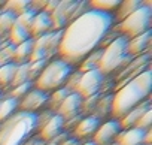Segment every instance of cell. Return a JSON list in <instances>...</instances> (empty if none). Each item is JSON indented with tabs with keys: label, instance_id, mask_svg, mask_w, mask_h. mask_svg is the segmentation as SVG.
<instances>
[{
	"label": "cell",
	"instance_id": "6da1fadb",
	"mask_svg": "<svg viewBox=\"0 0 152 145\" xmlns=\"http://www.w3.org/2000/svg\"><path fill=\"white\" fill-rule=\"evenodd\" d=\"M113 23V14L99 12L88 8V11L72 20L63 30L57 49L58 58L73 67L78 66L88 54L100 46Z\"/></svg>",
	"mask_w": 152,
	"mask_h": 145
},
{
	"label": "cell",
	"instance_id": "7a4b0ae2",
	"mask_svg": "<svg viewBox=\"0 0 152 145\" xmlns=\"http://www.w3.org/2000/svg\"><path fill=\"white\" fill-rule=\"evenodd\" d=\"M34 132H39V114L18 111L0 123V145H26Z\"/></svg>",
	"mask_w": 152,
	"mask_h": 145
},
{
	"label": "cell",
	"instance_id": "3957f363",
	"mask_svg": "<svg viewBox=\"0 0 152 145\" xmlns=\"http://www.w3.org/2000/svg\"><path fill=\"white\" fill-rule=\"evenodd\" d=\"M75 67L60 58L49 60L43 70L40 72V75L33 81V87L36 90H40L43 93H52L54 90L64 87L69 77L73 74Z\"/></svg>",
	"mask_w": 152,
	"mask_h": 145
},
{
	"label": "cell",
	"instance_id": "277c9868",
	"mask_svg": "<svg viewBox=\"0 0 152 145\" xmlns=\"http://www.w3.org/2000/svg\"><path fill=\"white\" fill-rule=\"evenodd\" d=\"M148 97L139 90V87L131 79L130 82L124 84L113 96L110 103V114L115 120H121L124 115H127L134 106H137L140 102L146 100Z\"/></svg>",
	"mask_w": 152,
	"mask_h": 145
},
{
	"label": "cell",
	"instance_id": "5b68a950",
	"mask_svg": "<svg viewBox=\"0 0 152 145\" xmlns=\"http://www.w3.org/2000/svg\"><path fill=\"white\" fill-rule=\"evenodd\" d=\"M127 46H128V39L124 36H118L106 48H103L100 63H99V70L103 75L112 74V72H115L118 67H121L124 63L130 60Z\"/></svg>",
	"mask_w": 152,
	"mask_h": 145
},
{
	"label": "cell",
	"instance_id": "8992f818",
	"mask_svg": "<svg viewBox=\"0 0 152 145\" xmlns=\"http://www.w3.org/2000/svg\"><path fill=\"white\" fill-rule=\"evenodd\" d=\"M151 20H152V8L151 3H145L136 9L131 15H128L125 20H122L118 26L121 36L131 39L136 38L148 30H151Z\"/></svg>",
	"mask_w": 152,
	"mask_h": 145
},
{
	"label": "cell",
	"instance_id": "52a82bcc",
	"mask_svg": "<svg viewBox=\"0 0 152 145\" xmlns=\"http://www.w3.org/2000/svg\"><path fill=\"white\" fill-rule=\"evenodd\" d=\"M104 75L99 69H93V70H87V72H81V78L78 81V85L75 88V93H78L82 99L96 96L103 84V78Z\"/></svg>",
	"mask_w": 152,
	"mask_h": 145
},
{
	"label": "cell",
	"instance_id": "ba28073f",
	"mask_svg": "<svg viewBox=\"0 0 152 145\" xmlns=\"http://www.w3.org/2000/svg\"><path fill=\"white\" fill-rule=\"evenodd\" d=\"M121 132H122V127H121L119 120H115V118L107 120L99 126V129L96 130L93 136V142L96 145H113Z\"/></svg>",
	"mask_w": 152,
	"mask_h": 145
},
{
	"label": "cell",
	"instance_id": "9c48e42d",
	"mask_svg": "<svg viewBox=\"0 0 152 145\" xmlns=\"http://www.w3.org/2000/svg\"><path fill=\"white\" fill-rule=\"evenodd\" d=\"M82 102H84V99H82L78 93L72 91V93L64 99V102L58 106V109H57L54 114H58L64 121H69V120H72V118H75V117H78V115L82 114V112H81V109H82Z\"/></svg>",
	"mask_w": 152,
	"mask_h": 145
},
{
	"label": "cell",
	"instance_id": "30bf717a",
	"mask_svg": "<svg viewBox=\"0 0 152 145\" xmlns=\"http://www.w3.org/2000/svg\"><path fill=\"white\" fill-rule=\"evenodd\" d=\"M48 99L49 94L43 93L40 90L33 88L31 91H28L18 105V111H24V112H37L39 109H42L43 106H48Z\"/></svg>",
	"mask_w": 152,
	"mask_h": 145
},
{
	"label": "cell",
	"instance_id": "8fae6325",
	"mask_svg": "<svg viewBox=\"0 0 152 145\" xmlns=\"http://www.w3.org/2000/svg\"><path fill=\"white\" fill-rule=\"evenodd\" d=\"M64 130V120L58 114H51V117L40 126L39 129V139L42 142H51L55 141L61 132Z\"/></svg>",
	"mask_w": 152,
	"mask_h": 145
},
{
	"label": "cell",
	"instance_id": "7c38bea8",
	"mask_svg": "<svg viewBox=\"0 0 152 145\" xmlns=\"http://www.w3.org/2000/svg\"><path fill=\"white\" fill-rule=\"evenodd\" d=\"M100 124H102L100 123V118H97L96 115L84 117V118H81L78 121V124L73 127V135H75V138L78 139V141L93 138Z\"/></svg>",
	"mask_w": 152,
	"mask_h": 145
},
{
	"label": "cell",
	"instance_id": "4fadbf2b",
	"mask_svg": "<svg viewBox=\"0 0 152 145\" xmlns=\"http://www.w3.org/2000/svg\"><path fill=\"white\" fill-rule=\"evenodd\" d=\"M30 36L33 39L45 35V33H49L52 32V21H51V15L45 11H39L36 12L34 15V20L30 26Z\"/></svg>",
	"mask_w": 152,
	"mask_h": 145
},
{
	"label": "cell",
	"instance_id": "5bb4252c",
	"mask_svg": "<svg viewBox=\"0 0 152 145\" xmlns=\"http://www.w3.org/2000/svg\"><path fill=\"white\" fill-rule=\"evenodd\" d=\"M148 109H151V102H149V99H146V100L140 102L137 106H134V108L127 114V115H124V117L119 120L122 130H127V129L134 127V126H136V123L139 121V118H140V117L148 111Z\"/></svg>",
	"mask_w": 152,
	"mask_h": 145
},
{
	"label": "cell",
	"instance_id": "9a60e30c",
	"mask_svg": "<svg viewBox=\"0 0 152 145\" xmlns=\"http://www.w3.org/2000/svg\"><path fill=\"white\" fill-rule=\"evenodd\" d=\"M145 132L137 127H131L127 130H122L116 138V145H143L145 141Z\"/></svg>",
	"mask_w": 152,
	"mask_h": 145
},
{
	"label": "cell",
	"instance_id": "2e32d148",
	"mask_svg": "<svg viewBox=\"0 0 152 145\" xmlns=\"http://www.w3.org/2000/svg\"><path fill=\"white\" fill-rule=\"evenodd\" d=\"M151 36H152V33H151V30H148V32H145V33H142L136 38L128 39V46L127 48H128L130 57H134V55H139V54L145 52L148 49L149 43H151Z\"/></svg>",
	"mask_w": 152,
	"mask_h": 145
},
{
	"label": "cell",
	"instance_id": "e0dca14e",
	"mask_svg": "<svg viewBox=\"0 0 152 145\" xmlns=\"http://www.w3.org/2000/svg\"><path fill=\"white\" fill-rule=\"evenodd\" d=\"M6 38H8V43H11L12 46H18V45H21L23 42L31 39L30 30L26 29V27H23V26L18 24L17 21H15V24L11 27V30H9V33H8Z\"/></svg>",
	"mask_w": 152,
	"mask_h": 145
},
{
	"label": "cell",
	"instance_id": "ac0fdd59",
	"mask_svg": "<svg viewBox=\"0 0 152 145\" xmlns=\"http://www.w3.org/2000/svg\"><path fill=\"white\" fill-rule=\"evenodd\" d=\"M33 46H34V39H28L26 42H23L21 45L15 46L14 48V63L15 64H24V63H28V58L31 55V51H33Z\"/></svg>",
	"mask_w": 152,
	"mask_h": 145
},
{
	"label": "cell",
	"instance_id": "d6986e66",
	"mask_svg": "<svg viewBox=\"0 0 152 145\" xmlns=\"http://www.w3.org/2000/svg\"><path fill=\"white\" fill-rule=\"evenodd\" d=\"M142 5H143V2H140V0H122L116 9V14H113V18L121 23L128 15H131L136 9H139Z\"/></svg>",
	"mask_w": 152,
	"mask_h": 145
},
{
	"label": "cell",
	"instance_id": "ffe728a7",
	"mask_svg": "<svg viewBox=\"0 0 152 145\" xmlns=\"http://www.w3.org/2000/svg\"><path fill=\"white\" fill-rule=\"evenodd\" d=\"M18 105H20V100H17L11 96L0 99V123L6 121L15 112H18Z\"/></svg>",
	"mask_w": 152,
	"mask_h": 145
},
{
	"label": "cell",
	"instance_id": "44dd1931",
	"mask_svg": "<svg viewBox=\"0 0 152 145\" xmlns=\"http://www.w3.org/2000/svg\"><path fill=\"white\" fill-rule=\"evenodd\" d=\"M119 3H121V0H91V2H88L87 5L93 11L113 14V11L118 9Z\"/></svg>",
	"mask_w": 152,
	"mask_h": 145
},
{
	"label": "cell",
	"instance_id": "7402d4cb",
	"mask_svg": "<svg viewBox=\"0 0 152 145\" xmlns=\"http://www.w3.org/2000/svg\"><path fill=\"white\" fill-rule=\"evenodd\" d=\"M133 81L139 87V90L148 97L149 93H151V88H152V74H151V70L146 69V70L140 72L136 78H133Z\"/></svg>",
	"mask_w": 152,
	"mask_h": 145
},
{
	"label": "cell",
	"instance_id": "603a6c76",
	"mask_svg": "<svg viewBox=\"0 0 152 145\" xmlns=\"http://www.w3.org/2000/svg\"><path fill=\"white\" fill-rule=\"evenodd\" d=\"M72 91H69L66 87H60L57 90H54L52 93H49V99H48V108L51 112H55L58 109V106L64 102V99L70 94Z\"/></svg>",
	"mask_w": 152,
	"mask_h": 145
},
{
	"label": "cell",
	"instance_id": "cb8c5ba5",
	"mask_svg": "<svg viewBox=\"0 0 152 145\" xmlns=\"http://www.w3.org/2000/svg\"><path fill=\"white\" fill-rule=\"evenodd\" d=\"M17 21V15L5 11V9H0V39H3L5 36H8L11 27L15 24Z\"/></svg>",
	"mask_w": 152,
	"mask_h": 145
},
{
	"label": "cell",
	"instance_id": "d4e9b609",
	"mask_svg": "<svg viewBox=\"0 0 152 145\" xmlns=\"http://www.w3.org/2000/svg\"><path fill=\"white\" fill-rule=\"evenodd\" d=\"M102 49H96L91 54H88L79 64V72H87V70H93V69H99V63H100V57H102Z\"/></svg>",
	"mask_w": 152,
	"mask_h": 145
},
{
	"label": "cell",
	"instance_id": "484cf974",
	"mask_svg": "<svg viewBox=\"0 0 152 145\" xmlns=\"http://www.w3.org/2000/svg\"><path fill=\"white\" fill-rule=\"evenodd\" d=\"M17 64L15 63H8L0 66V88L2 87H11V82L14 79V74H15Z\"/></svg>",
	"mask_w": 152,
	"mask_h": 145
},
{
	"label": "cell",
	"instance_id": "4316f807",
	"mask_svg": "<svg viewBox=\"0 0 152 145\" xmlns=\"http://www.w3.org/2000/svg\"><path fill=\"white\" fill-rule=\"evenodd\" d=\"M2 9L9 11L15 15H20L24 11L30 9V0H8V2L3 3Z\"/></svg>",
	"mask_w": 152,
	"mask_h": 145
},
{
	"label": "cell",
	"instance_id": "83f0119b",
	"mask_svg": "<svg viewBox=\"0 0 152 145\" xmlns=\"http://www.w3.org/2000/svg\"><path fill=\"white\" fill-rule=\"evenodd\" d=\"M28 81H30L28 63L17 64L15 74H14V79H12V82H11V88H12V87H17V85H21V84H24V82H28Z\"/></svg>",
	"mask_w": 152,
	"mask_h": 145
},
{
	"label": "cell",
	"instance_id": "f1b7e54d",
	"mask_svg": "<svg viewBox=\"0 0 152 145\" xmlns=\"http://www.w3.org/2000/svg\"><path fill=\"white\" fill-rule=\"evenodd\" d=\"M34 87H33V81H28V82H24V84H21V85H17V87H12V90H11V97H14V99H17V100H21L28 91H31Z\"/></svg>",
	"mask_w": 152,
	"mask_h": 145
},
{
	"label": "cell",
	"instance_id": "f546056e",
	"mask_svg": "<svg viewBox=\"0 0 152 145\" xmlns=\"http://www.w3.org/2000/svg\"><path fill=\"white\" fill-rule=\"evenodd\" d=\"M14 48L11 43H6L0 46V66L8 64V63H14Z\"/></svg>",
	"mask_w": 152,
	"mask_h": 145
},
{
	"label": "cell",
	"instance_id": "4dcf8cb0",
	"mask_svg": "<svg viewBox=\"0 0 152 145\" xmlns=\"http://www.w3.org/2000/svg\"><path fill=\"white\" fill-rule=\"evenodd\" d=\"M49 60H39V61H33V63H28V75H30V81H34L40 72L43 70V67L46 66Z\"/></svg>",
	"mask_w": 152,
	"mask_h": 145
},
{
	"label": "cell",
	"instance_id": "1f68e13d",
	"mask_svg": "<svg viewBox=\"0 0 152 145\" xmlns=\"http://www.w3.org/2000/svg\"><path fill=\"white\" fill-rule=\"evenodd\" d=\"M34 15H36V11H33V9L30 8V9L24 11L23 14L17 15V23L21 24V26L26 27V29H30V26H31V23H33V20H34Z\"/></svg>",
	"mask_w": 152,
	"mask_h": 145
},
{
	"label": "cell",
	"instance_id": "d6a6232c",
	"mask_svg": "<svg viewBox=\"0 0 152 145\" xmlns=\"http://www.w3.org/2000/svg\"><path fill=\"white\" fill-rule=\"evenodd\" d=\"M151 123H152V109H148L136 123L134 127L140 129V130H149L151 129Z\"/></svg>",
	"mask_w": 152,
	"mask_h": 145
},
{
	"label": "cell",
	"instance_id": "836d02e7",
	"mask_svg": "<svg viewBox=\"0 0 152 145\" xmlns=\"http://www.w3.org/2000/svg\"><path fill=\"white\" fill-rule=\"evenodd\" d=\"M60 145H81V141H78L76 138H66Z\"/></svg>",
	"mask_w": 152,
	"mask_h": 145
},
{
	"label": "cell",
	"instance_id": "e575fe53",
	"mask_svg": "<svg viewBox=\"0 0 152 145\" xmlns=\"http://www.w3.org/2000/svg\"><path fill=\"white\" fill-rule=\"evenodd\" d=\"M26 145H46L45 142H42L40 139H36V141H28Z\"/></svg>",
	"mask_w": 152,
	"mask_h": 145
},
{
	"label": "cell",
	"instance_id": "d590c367",
	"mask_svg": "<svg viewBox=\"0 0 152 145\" xmlns=\"http://www.w3.org/2000/svg\"><path fill=\"white\" fill-rule=\"evenodd\" d=\"M81 145H96V144H94L93 141H85V142H82Z\"/></svg>",
	"mask_w": 152,
	"mask_h": 145
},
{
	"label": "cell",
	"instance_id": "8d00e7d4",
	"mask_svg": "<svg viewBox=\"0 0 152 145\" xmlns=\"http://www.w3.org/2000/svg\"><path fill=\"white\" fill-rule=\"evenodd\" d=\"M0 46H2V39H0Z\"/></svg>",
	"mask_w": 152,
	"mask_h": 145
},
{
	"label": "cell",
	"instance_id": "74e56055",
	"mask_svg": "<svg viewBox=\"0 0 152 145\" xmlns=\"http://www.w3.org/2000/svg\"><path fill=\"white\" fill-rule=\"evenodd\" d=\"M113 145H116V144H113Z\"/></svg>",
	"mask_w": 152,
	"mask_h": 145
}]
</instances>
